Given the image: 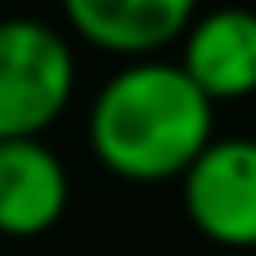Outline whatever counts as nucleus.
<instances>
[{
    "label": "nucleus",
    "instance_id": "obj_3",
    "mask_svg": "<svg viewBox=\"0 0 256 256\" xmlns=\"http://www.w3.org/2000/svg\"><path fill=\"white\" fill-rule=\"evenodd\" d=\"M184 207L220 243H256V140H212L184 166Z\"/></svg>",
    "mask_w": 256,
    "mask_h": 256
},
{
    "label": "nucleus",
    "instance_id": "obj_5",
    "mask_svg": "<svg viewBox=\"0 0 256 256\" xmlns=\"http://www.w3.org/2000/svg\"><path fill=\"white\" fill-rule=\"evenodd\" d=\"M180 63L212 99L256 90V9L220 4L202 14L184 36Z\"/></svg>",
    "mask_w": 256,
    "mask_h": 256
},
{
    "label": "nucleus",
    "instance_id": "obj_6",
    "mask_svg": "<svg viewBox=\"0 0 256 256\" xmlns=\"http://www.w3.org/2000/svg\"><path fill=\"white\" fill-rule=\"evenodd\" d=\"M63 9L108 50H153L189 27L194 0H63Z\"/></svg>",
    "mask_w": 256,
    "mask_h": 256
},
{
    "label": "nucleus",
    "instance_id": "obj_1",
    "mask_svg": "<svg viewBox=\"0 0 256 256\" xmlns=\"http://www.w3.org/2000/svg\"><path fill=\"white\" fill-rule=\"evenodd\" d=\"M90 144L112 171L135 180L184 171L212 144V94L184 72V63H130L94 94Z\"/></svg>",
    "mask_w": 256,
    "mask_h": 256
},
{
    "label": "nucleus",
    "instance_id": "obj_2",
    "mask_svg": "<svg viewBox=\"0 0 256 256\" xmlns=\"http://www.w3.org/2000/svg\"><path fill=\"white\" fill-rule=\"evenodd\" d=\"M72 94V50L40 18H0V140L36 135Z\"/></svg>",
    "mask_w": 256,
    "mask_h": 256
},
{
    "label": "nucleus",
    "instance_id": "obj_4",
    "mask_svg": "<svg viewBox=\"0 0 256 256\" xmlns=\"http://www.w3.org/2000/svg\"><path fill=\"white\" fill-rule=\"evenodd\" d=\"M68 202V171L36 135L0 140V230L36 234L58 220Z\"/></svg>",
    "mask_w": 256,
    "mask_h": 256
}]
</instances>
